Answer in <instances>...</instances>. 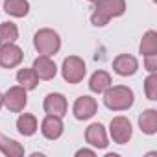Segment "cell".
I'll return each mask as SVG.
<instances>
[{
	"label": "cell",
	"mask_w": 157,
	"mask_h": 157,
	"mask_svg": "<svg viewBox=\"0 0 157 157\" xmlns=\"http://www.w3.org/2000/svg\"><path fill=\"white\" fill-rule=\"evenodd\" d=\"M4 11L11 17H26L30 11V4L28 0H6Z\"/></svg>",
	"instance_id": "cell-18"
},
{
	"label": "cell",
	"mask_w": 157,
	"mask_h": 157,
	"mask_svg": "<svg viewBox=\"0 0 157 157\" xmlns=\"http://www.w3.org/2000/svg\"><path fill=\"white\" fill-rule=\"evenodd\" d=\"M96 109H98V104L93 96H80L74 102L72 113L78 120H87L96 115Z\"/></svg>",
	"instance_id": "cell-8"
},
{
	"label": "cell",
	"mask_w": 157,
	"mask_h": 157,
	"mask_svg": "<svg viewBox=\"0 0 157 157\" xmlns=\"http://www.w3.org/2000/svg\"><path fill=\"white\" fill-rule=\"evenodd\" d=\"M144 91H146L148 100H157V76H155V72H150V76L146 78Z\"/></svg>",
	"instance_id": "cell-22"
},
{
	"label": "cell",
	"mask_w": 157,
	"mask_h": 157,
	"mask_svg": "<svg viewBox=\"0 0 157 157\" xmlns=\"http://www.w3.org/2000/svg\"><path fill=\"white\" fill-rule=\"evenodd\" d=\"M76 155H91V157H94V155H96V151H94V150L82 148V150H78V151H76Z\"/></svg>",
	"instance_id": "cell-24"
},
{
	"label": "cell",
	"mask_w": 157,
	"mask_h": 157,
	"mask_svg": "<svg viewBox=\"0 0 157 157\" xmlns=\"http://www.w3.org/2000/svg\"><path fill=\"white\" fill-rule=\"evenodd\" d=\"M85 140L94 146V148H105L109 142H107V133H105V128L100 124V122H94L91 124L87 129H85Z\"/></svg>",
	"instance_id": "cell-13"
},
{
	"label": "cell",
	"mask_w": 157,
	"mask_h": 157,
	"mask_svg": "<svg viewBox=\"0 0 157 157\" xmlns=\"http://www.w3.org/2000/svg\"><path fill=\"white\" fill-rule=\"evenodd\" d=\"M4 105L8 111L11 113H21L26 104H28V94H26V89L21 87V85H15V87H10L4 94Z\"/></svg>",
	"instance_id": "cell-5"
},
{
	"label": "cell",
	"mask_w": 157,
	"mask_h": 157,
	"mask_svg": "<svg viewBox=\"0 0 157 157\" xmlns=\"http://www.w3.org/2000/svg\"><path fill=\"white\" fill-rule=\"evenodd\" d=\"M96 8L91 15V22L94 26H105L111 19L124 15L126 0H96Z\"/></svg>",
	"instance_id": "cell-1"
},
{
	"label": "cell",
	"mask_w": 157,
	"mask_h": 157,
	"mask_svg": "<svg viewBox=\"0 0 157 157\" xmlns=\"http://www.w3.org/2000/svg\"><path fill=\"white\" fill-rule=\"evenodd\" d=\"M113 70L120 76H133L139 70V61L129 54H120L113 61Z\"/></svg>",
	"instance_id": "cell-12"
},
{
	"label": "cell",
	"mask_w": 157,
	"mask_h": 157,
	"mask_svg": "<svg viewBox=\"0 0 157 157\" xmlns=\"http://www.w3.org/2000/svg\"><path fill=\"white\" fill-rule=\"evenodd\" d=\"M139 126L146 135H153L157 131V111L155 109H146L139 117Z\"/></svg>",
	"instance_id": "cell-17"
},
{
	"label": "cell",
	"mask_w": 157,
	"mask_h": 157,
	"mask_svg": "<svg viewBox=\"0 0 157 157\" xmlns=\"http://www.w3.org/2000/svg\"><path fill=\"white\" fill-rule=\"evenodd\" d=\"M17 82H19V85L24 87L26 91H32V89L37 87L39 78H37V74H35L33 68H21V70L17 72Z\"/></svg>",
	"instance_id": "cell-19"
},
{
	"label": "cell",
	"mask_w": 157,
	"mask_h": 157,
	"mask_svg": "<svg viewBox=\"0 0 157 157\" xmlns=\"http://www.w3.org/2000/svg\"><path fill=\"white\" fill-rule=\"evenodd\" d=\"M144 67H146L148 72H155L157 70V54L144 56Z\"/></svg>",
	"instance_id": "cell-23"
},
{
	"label": "cell",
	"mask_w": 157,
	"mask_h": 157,
	"mask_svg": "<svg viewBox=\"0 0 157 157\" xmlns=\"http://www.w3.org/2000/svg\"><path fill=\"white\" fill-rule=\"evenodd\" d=\"M22 57H24L22 50L15 43L0 44V67L2 68H13V67L21 65Z\"/></svg>",
	"instance_id": "cell-7"
},
{
	"label": "cell",
	"mask_w": 157,
	"mask_h": 157,
	"mask_svg": "<svg viewBox=\"0 0 157 157\" xmlns=\"http://www.w3.org/2000/svg\"><path fill=\"white\" fill-rule=\"evenodd\" d=\"M33 46L41 56H54L61 48V39H59L57 32H54L50 28H43L35 33Z\"/></svg>",
	"instance_id": "cell-3"
},
{
	"label": "cell",
	"mask_w": 157,
	"mask_h": 157,
	"mask_svg": "<svg viewBox=\"0 0 157 157\" xmlns=\"http://www.w3.org/2000/svg\"><path fill=\"white\" fill-rule=\"evenodd\" d=\"M113 83H111V76H109V72H105V70H96L93 76H91V80H89V89L93 91V93H104L105 89H109Z\"/></svg>",
	"instance_id": "cell-14"
},
{
	"label": "cell",
	"mask_w": 157,
	"mask_h": 157,
	"mask_svg": "<svg viewBox=\"0 0 157 157\" xmlns=\"http://www.w3.org/2000/svg\"><path fill=\"white\" fill-rule=\"evenodd\" d=\"M32 68L35 70V74H37L39 80H46V82L52 80V78L57 74V67L50 59V56H39V57H35Z\"/></svg>",
	"instance_id": "cell-11"
},
{
	"label": "cell",
	"mask_w": 157,
	"mask_h": 157,
	"mask_svg": "<svg viewBox=\"0 0 157 157\" xmlns=\"http://www.w3.org/2000/svg\"><path fill=\"white\" fill-rule=\"evenodd\" d=\"M61 74H63V80L76 85V83H80L85 74H87V67L83 63L82 57H78V56H68L65 57L63 65H61Z\"/></svg>",
	"instance_id": "cell-4"
},
{
	"label": "cell",
	"mask_w": 157,
	"mask_h": 157,
	"mask_svg": "<svg viewBox=\"0 0 157 157\" xmlns=\"http://www.w3.org/2000/svg\"><path fill=\"white\" fill-rule=\"evenodd\" d=\"M37 128H39L37 118H35L33 115H30V113L21 115L19 120H17V129H19V133L24 135V137H32V135L37 131Z\"/></svg>",
	"instance_id": "cell-15"
},
{
	"label": "cell",
	"mask_w": 157,
	"mask_h": 157,
	"mask_svg": "<svg viewBox=\"0 0 157 157\" xmlns=\"http://www.w3.org/2000/svg\"><path fill=\"white\" fill-rule=\"evenodd\" d=\"M41 133L48 140H56L63 135V120L56 115H46L41 122Z\"/></svg>",
	"instance_id": "cell-10"
},
{
	"label": "cell",
	"mask_w": 157,
	"mask_h": 157,
	"mask_svg": "<svg viewBox=\"0 0 157 157\" xmlns=\"http://www.w3.org/2000/svg\"><path fill=\"white\" fill-rule=\"evenodd\" d=\"M109 133H111V139L117 144H126L133 135L131 122L126 117H115L109 124Z\"/></svg>",
	"instance_id": "cell-6"
},
{
	"label": "cell",
	"mask_w": 157,
	"mask_h": 157,
	"mask_svg": "<svg viewBox=\"0 0 157 157\" xmlns=\"http://www.w3.org/2000/svg\"><path fill=\"white\" fill-rule=\"evenodd\" d=\"M133 91L126 85H111L104 91V104L111 111H126L133 105Z\"/></svg>",
	"instance_id": "cell-2"
},
{
	"label": "cell",
	"mask_w": 157,
	"mask_h": 157,
	"mask_svg": "<svg viewBox=\"0 0 157 157\" xmlns=\"http://www.w3.org/2000/svg\"><path fill=\"white\" fill-rule=\"evenodd\" d=\"M46 115H56V117H65L67 111H68V104H67V98L59 93H50L46 98H44V104H43Z\"/></svg>",
	"instance_id": "cell-9"
},
{
	"label": "cell",
	"mask_w": 157,
	"mask_h": 157,
	"mask_svg": "<svg viewBox=\"0 0 157 157\" xmlns=\"http://www.w3.org/2000/svg\"><path fill=\"white\" fill-rule=\"evenodd\" d=\"M140 54L142 56H150V54H157V33L153 30L146 32L142 35V41H140V46H139Z\"/></svg>",
	"instance_id": "cell-20"
},
{
	"label": "cell",
	"mask_w": 157,
	"mask_h": 157,
	"mask_svg": "<svg viewBox=\"0 0 157 157\" xmlns=\"http://www.w3.org/2000/svg\"><path fill=\"white\" fill-rule=\"evenodd\" d=\"M2 105H4V96H2V93H0V109H2Z\"/></svg>",
	"instance_id": "cell-25"
},
{
	"label": "cell",
	"mask_w": 157,
	"mask_h": 157,
	"mask_svg": "<svg viewBox=\"0 0 157 157\" xmlns=\"http://www.w3.org/2000/svg\"><path fill=\"white\" fill-rule=\"evenodd\" d=\"M91 2H96V0H91Z\"/></svg>",
	"instance_id": "cell-26"
},
{
	"label": "cell",
	"mask_w": 157,
	"mask_h": 157,
	"mask_svg": "<svg viewBox=\"0 0 157 157\" xmlns=\"http://www.w3.org/2000/svg\"><path fill=\"white\" fill-rule=\"evenodd\" d=\"M0 151H2L4 155H8V157H21V155H24V148L17 140L6 137L2 133H0Z\"/></svg>",
	"instance_id": "cell-16"
},
{
	"label": "cell",
	"mask_w": 157,
	"mask_h": 157,
	"mask_svg": "<svg viewBox=\"0 0 157 157\" xmlns=\"http://www.w3.org/2000/svg\"><path fill=\"white\" fill-rule=\"evenodd\" d=\"M19 39V28L13 22H2L0 24V44H10Z\"/></svg>",
	"instance_id": "cell-21"
}]
</instances>
